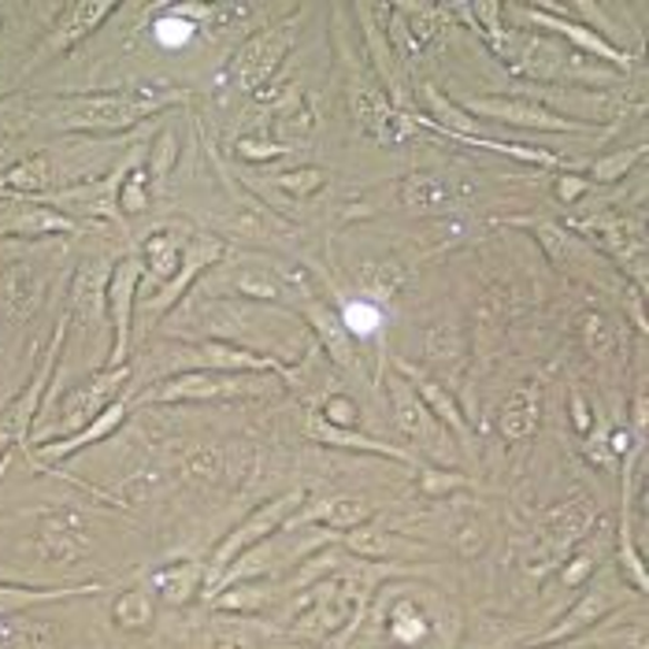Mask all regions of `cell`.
Listing matches in <instances>:
<instances>
[{
	"label": "cell",
	"mask_w": 649,
	"mask_h": 649,
	"mask_svg": "<svg viewBox=\"0 0 649 649\" xmlns=\"http://www.w3.org/2000/svg\"><path fill=\"white\" fill-rule=\"evenodd\" d=\"M38 553L49 565H74L86 553V523L74 512H52L38 527Z\"/></svg>",
	"instance_id": "cell-13"
},
{
	"label": "cell",
	"mask_w": 649,
	"mask_h": 649,
	"mask_svg": "<svg viewBox=\"0 0 649 649\" xmlns=\"http://www.w3.org/2000/svg\"><path fill=\"white\" fill-rule=\"evenodd\" d=\"M179 101L174 93L157 90H130V93H90V97H63L52 104L49 123L60 130H130L141 119L160 112L163 104Z\"/></svg>",
	"instance_id": "cell-1"
},
{
	"label": "cell",
	"mask_w": 649,
	"mask_h": 649,
	"mask_svg": "<svg viewBox=\"0 0 649 649\" xmlns=\"http://www.w3.org/2000/svg\"><path fill=\"white\" fill-rule=\"evenodd\" d=\"M612 609V598L605 590H590L571 605V612L565 616V623H557L538 646H557V642H571L576 635H582L587 627H593L598 620H605V612Z\"/></svg>",
	"instance_id": "cell-28"
},
{
	"label": "cell",
	"mask_w": 649,
	"mask_h": 649,
	"mask_svg": "<svg viewBox=\"0 0 649 649\" xmlns=\"http://www.w3.org/2000/svg\"><path fill=\"white\" fill-rule=\"evenodd\" d=\"M141 286V260L123 257L108 274V327H112V349H108L104 368H127L130 335H134V304Z\"/></svg>",
	"instance_id": "cell-4"
},
{
	"label": "cell",
	"mask_w": 649,
	"mask_h": 649,
	"mask_svg": "<svg viewBox=\"0 0 649 649\" xmlns=\"http://www.w3.org/2000/svg\"><path fill=\"white\" fill-rule=\"evenodd\" d=\"M74 219L49 208L46 201L23 204L12 201L0 208V234H23V238H46V234H71Z\"/></svg>",
	"instance_id": "cell-14"
},
{
	"label": "cell",
	"mask_w": 649,
	"mask_h": 649,
	"mask_svg": "<svg viewBox=\"0 0 649 649\" xmlns=\"http://www.w3.org/2000/svg\"><path fill=\"white\" fill-rule=\"evenodd\" d=\"M219 257H223V241L219 238H208V234L193 238L182 252V263H179V271H174V279L163 286L157 297H149L146 308H141V312H146V327H152L163 312H168V308L179 304L186 297V290H190V286L201 279V274L212 268Z\"/></svg>",
	"instance_id": "cell-8"
},
{
	"label": "cell",
	"mask_w": 649,
	"mask_h": 649,
	"mask_svg": "<svg viewBox=\"0 0 649 649\" xmlns=\"http://www.w3.org/2000/svg\"><path fill=\"white\" fill-rule=\"evenodd\" d=\"M538 423H542V390H538L535 382H523L520 390L509 393L498 427L509 442H527V438L538 431Z\"/></svg>",
	"instance_id": "cell-21"
},
{
	"label": "cell",
	"mask_w": 649,
	"mask_h": 649,
	"mask_svg": "<svg viewBox=\"0 0 649 649\" xmlns=\"http://www.w3.org/2000/svg\"><path fill=\"white\" fill-rule=\"evenodd\" d=\"M112 12H116V4H108V0H82V4H68L63 8V19L57 23V30H52L46 46L38 49V60L27 63V71H34L49 60L68 57V52L79 46L82 38H90Z\"/></svg>",
	"instance_id": "cell-10"
},
{
	"label": "cell",
	"mask_w": 649,
	"mask_h": 649,
	"mask_svg": "<svg viewBox=\"0 0 649 649\" xmlns=\"http://www.w3.org/2000/svg\"><path fill=\"white\" fill-rule=\"evenodd\" d=\"M393 16L405 19V34H409V46L420 52L427 41H435L438 38V30H442V8L438 4H393L390 8Z\"/></svg>",
	"instance_id": "cell-31"
},
{
	"label": "cell",
	"mask_w": 649,
	"mask_h": 649,
	"mask_svg": "<svg viewBox=\"0 0 649 649\" xmlns=\"http://www.w3.org/2000/svg\"><path fill=\"white\" fill-rule=\"evenodd\" d=\"M460 487H468V479L457 476V471H423L427 493H446V490H460Z\"/></svg>",
	"instance_id": "cell-50"
},
{
	"label": "cell",
	"mask_w": 649,
	"mask_h": 649,
	"mask_svg": "<svg viewBox=\"0 0 649 649\" xmlns=\"http://www.w3.org/2000/svg\"><path fill=\"white\" fill-rule=\"evenodd\" d=\"M587 571H590V557H576V565L565 568V582L568 587H576V582L587 579Z\"/></svg>",
	"instance_id": "cell-54"
},
{
	"label": "cell",
	"mask_w": 649,
	"mask_h": 649,
	"mask_svg": "<svg viewBox=\"0 0 649 649\" xmlns=\"http://www.w3.org/2000/svg\"><path fill=\"white\" fill-rule=\"evenodd\" d=\"M620 565L627 571V579L635 582V590L642 593L646 590V565H642V553L631 546V527H627V520L620 523Z\"/></svg>",
	"instance_id": "cell-46"
},
{
	"label": "cell",
	"mask_w": 649,
	"mask_h": 649,
	"mask_svg": "<svg viewBox=\"0 0 649 649\" xmlns=\"http://www.w3.org/2000/svg\"><path fill=\"white\" fill-rule=\"evenodd\" d=\"M290 49V38L282 30H268V34L249 38L246 46L234 52V60L227 63V79L234 82V90L260 93L263 86L274 79V71L282 68V57Z\"/></svg>",
	"instance_id": "cell-6"
},
{
	"label": "cell",
	"mask_w": 649,
	"mask_h": 649,
	"mask_svg": "<svg viewBox=\"0 0 649 649\" xmlns=\"http://www.w3.org/2000/svg\"><path fill=\"white\" fill-rule=\"evenodd\" d=\"M8 649H60L57 627L49 623H23L8 638Z\"/></svg>",
	"instance_id": "cell-43"
},
{
	"label": "cell",
	"mask_w": 649,
	"mask_h": 649,
	"mask_svg": "<svg viewBox=\"0 0 649 649\" xmlns=\"http://www.w3.org/2000/svg\"><path fill=\"white\" fill-rule=\"evenodd\" d=\"M342 542L349 553L365 557V560H390V557H405V553H420V546L405 542L393 531H382V527H371V523H360L353 531L342 535Z\"/></svg>",
	"instance_id": "cell-27"
},
{
	"label": "cell",
	"mask_w": 649,
	"mask_h": 649,
	"mask_svg": "<svg viewBox=\"0 0 649 649\" xmlns=\"http://www.w3.org/2000/svg\"><path fill=\"white\" fill-rule=\"evenodd\" d=\"M201 582H204V565H197V560H179V565L160 568L149 587L168 605H186L197 590H201Z\"/></svg>",
	"instance_id": "cell-29"
},
{
	"label": "cell",
	"mask_w": 649,
	"mask_h": 649,
	"mask_svg": "<svg viewBox=\"0 0 649 649\" xmlns=\"http://www.w3.org/2000/svg\"><path fill=\"white\" fill-rule=\"evenodd\" d=\"M571 423H576V431H579V435H587V431H590V423H593L590 405H587V398H582L579 390H571Z\"/></svg>",
	"instance_id": "cell-52"
},
{
	"label": "cell",
	"mask_w": 649,
	"mask_h": 649,
	"mask_svg": "<svg viewBox=\"0 0 649 649\" xmlns=\"http://www.w3.org/2000/svg\"><path fill=\"white\" fill-rule=\"evenodd\" d=\"M327 423H335V427H346V431H353V423H357V405L349 401V398H327V409L319 412Z\"/></svg>",
	"instance_id": "cell-48"
},
{
	"label": "cell",
	"mask_w": 649,
	"mask_h": 649,
	"mask_svg": "<svg viewBox=\"0 0 649 649\" xmlns=\"http://www.w3.org/2000/svg\"><path fill=\"white\" fill-rule=\"evenodd\" d=\"M46 301V274L30 263H12L0 271V312L12 323H27Z\"/></svg>",
	"instance_id": "cell-12"
},
{
	"label": "cell",
	"mask_w": 649,
	"mask_h": 649,
	"mask_svg": "<svg viewBox=\"0 0 649 649\" xmlns=\"http://www.w3.org/2000/svg\"><path fill=\"white\" fill-rule=\"evenodd\" d=\"M590 523H593V512L576 498V501H565V505H557V509L546 512L542 535H546V542L553 553H568V546H576L579 538L590 531Z\"/></svg>",
	"instance_id": "cell-25"
},
{
	"label": "cell",
	"mask_w": 649,
	"mask_h": 649,
	"mask_svg": "<svg viewBox=\"0 0 649 649\" xmlns=\"http://www.w3.org/2000/svg\"><path fill=\"white\" fill-rule=\"evenodd\" d=\"M523 227H531L535 234H538V241L546 246V252H549V260L557 263V268H565L568 263V234L560 230L557 223H546V219H523Z\"/></svg>",
	"instance_id": "cell-44"
},
{
	"label": "cell",
	"mask_w": 649,
	"mask_h": 649,
	"mask_svg": "<svg viewBox=\"0 0 649 649\" xmlns=\"http://www.w3.org/2000/svg\"><path fill=\"white\" fill-rule=\"evenodd\" d=\"M635 423H638V431L646 427V398H638V401H635Z\"/></svg>",
	"instance_id": "cell-55"
},
{
	"label": "cell",
	"mask_w": 649,
	"mask_h": 649,
	"mask_svg": "<svg viewBox=\"0 0 649 649\" xmlns=\"http://www.w3.org/2000/svg\"><path fill=\"white\" fill-rule=\"evenodd\" d=\"M234 290L249 301H282V282L263 268H241L234 279Z\"/></svg>",
	"instance_id": "cell-37"
},
{
	"label": "cell",
	"mask_w": 649,
	"mask_h": 649,
	"mask_svg": "<svg viewBox=\"0 0 649 649\" xmlns=\"http://www.w3.org/2000/svg\"><path fill=\"white\" fill-rule=\"evenodd\" d=\"M642 146H635V149H620V152H609V157H601V160H593L590 163V179L593 182H620L623 174H631V168L638 160H642Z\"/></svg>",
	"instance_id": "cell-39"
},
{
	"label": "cell",
	"mask_w": 649,
	"mask_h": 649,
	"mask_svg": "<svg viewBox=\"0 0 649 649\" xmlns=\"http://www.w3.org/2000/svg\"><path fill=\"white\" fill-rule=\"evenodd\" d=\"M108 274H112V268L108 263H86V268H79V274H74V286H71V301H74V316L86 319V323H97L101 327L108 319Z\"/></svg>",
	"instance_id": "cell-24"
},
{
	"label": "cell",
	"mask_w": 649,
	"mask_h": 649,
	"mask_svg": "<svg viewBox=\"0 0 649 649\" xmlns=\"http://www.w3.org/2000/svg\"><path fill=\"white\" fill-rule=\"evenodd\" d=\"M123 420H127V401H112L101 416H97V420L86 423L82 431L68 435L63 442H41L38 453L46 457V460H63V457H71V453H79V449H86V446H97L101 438L112 435Z\"/></svg>",
	"instance_id": "cell-22"
},
{
	"label": "cell",
	"mask_w": 649,
	"mask_h": 649,
	"mask_svg": "<svg viewBox=\"0 0 649 649\" xmlns=\"http://www.w3.org/2000/svg\"><path fill=\"white\" fill-rule=\"evenodd\" d=\"M116 204H119V212H127V216L146 212L149 208V174L146 171H127L123 182H119Z\"/></svg>",
	"instance_id": "cell-41"
},
{
	"label": "cell",
	"mask_w": 649,
	"mask_h": 649,
	"mask_svg": "<svg viewBox=\"0 0 649 649\" xmlns=\"http://www.w3.org/2000/svg\"><path fill=\"white\" fill-rule=\"evenodd\" d=\"M401 201L416 208V212H431V208H442L449 201V190L435 174L420 171V174H409V182L401 186Z\"/></svg>",
	"instance_id": "cell-36"
},
{
	"label": "cell",
	"mask_w": 649,
	"mask_h": 649,
	"mask_svg": "<svg viewBox=\"0 0 649 649\" xmlns=\"http://www.w3.org/2000/svg\"><path fill=\"white\" fill-rule=\"evenodd\" d=\"M279 127H282V134L286 138H297V141H304V138H312L316 134V127H319V119L316 112L308 104H301V97L293 101V108L279 119Z\"/></svg>",
	"instance_id": "cell-45"
},
{
	"label": "cell",
	"mask_w": 649,
	"mask_h": 649,
	"mask_svg": "<svg viewBox=\"0 0 649 649\" xmlns=\"http://www.w3.org/2000/svg\"><path fill=\"white\" fill-rule=\"evenodd\" d=\"M353 104H357V123L376 141H382V146H398V141L412 130L409 119L387 101L382 90H360Z\"/></svg>",
	"instance_id": "cell-16"
},
{
	"label": "cell",
	"mask_w": 649,
	"mask_h": 649,
	"mask_svg": "<svg viewBox=\"0 0 649 649\" xmlns=\"http://www.w3.org/2000/svg\"><path fill=\"white\" fill-rule=\"evenodd\" d=\"M457 546H460V553H465V557L479 553V549L487 546V531H482V523H465V527H460Z\"/></svg>",
	"instance_id": "cell-51"
},
{
	"label": "cell",
	"mask_w": 649,
	"mask_h": 649,
	"mask_svg": "<svg viewBox=\"0 0 649 649\" xmlns=\"http://www.w3.org/2000/svg\"><path fill=\"white\" fill-rule=\"evenodd\" d=\"M553 190H557V201L560 204H576L579 197L590 190V179H582V174H560Z\"/></svg>",
	"instance_id": "cell-49"
},
{
	"label": "cell",
	"mask_w": 649,
	"mask_h": 649,
	"mask_svg": "<svg viewBox=\"0 0 649 649\" xmlns=\"http://www.w3.org/2000/svg\"><path fill=\"white\" fill-rule=\"evenodd\" d=\"M49 186H52V163L46 152L19 160L16 168L0 174V197H12V201H23V197H38L41 201Z\"/></svg>",
	"instance_id": "cell-26"
},
{
	"label": "cell",
	"mask_w": 649,
	"mask_h": 649,
	"mask_svg": "<svg viewBox=\"0 0 649 649\" xmlns=\"http://www.w3.org/2000/svg\"><path fill=\"white\" fill-rule=\"evenodd\" d=\"M186 468H190L197 479H219V457L216 453H197V457H190V465Z\"/></svg>",
	"instance_id": "cell-53"
},
{
	"label": "cell",
	"mask_w": 649,
	"mask_h": 649,
	"mask_svg": "<svg viewBox=\"0 0 649 649\" xmlns=\"http://www.w3.org/2000/svg\"><path fill=\"white\" fill-rule=\"evenodd\" d=\"M387 393H390V405H393V423H398L401 435L409 438H431L435 435V416L427 412V405L416 398V390L409 387L405 376H390L387 379Z\"/></svg>",
	"instance_id": "cell-23"
},
{
	"label": "cell",
	"mask_w": 649,
	"mask_h": 649,
	"mask_svg": "<svg viewBox=\"0 0 649 649\" xmlns=\"http://www.w3.org/2000/svg\"><path fill=\"white\" fill-rule=\"evenodd\" d=\"M0 27H4V16H0Z\"/></svg>",
	"instance_id": "cell-57"
},
{
	"label": "cell",
	"mask_w": 649,
	"mask_h": 649,
	"mask_svg": "<svg viewBox=\"0 0 649 649\" xmlns=\"http://www.w3.org/2000/svg\"><path fill=\"white\" fill-rule=\"evenodd\" d=\"M263 382H271V376H230V371L193 368V371H182V376L163 379L160 387L149 393V401H157V405L223 401V398H241V393H260Z\"/></svg>",
	"instance_id": "cell-3"
},
{
	"label": "cell",
	"mask_w": 649,
	"mask_h": 649,
	"mask_svg": "<svg viewBox=\"0 0 649 649\" xmlns=\"http://www.w3.org/2000/svg\"><path fill=\"white\" fill-rule=\"evenodd\" d=\"M119 182L123 174H112L104 182H90V186H71V190H60L52 197H41L49 208L57 212H82V216H97V219H112L119 216V204H116V193H119Z\"/></svg>",
	"instance_id": "cell-15"
},
{
	"label": "cell",
	"mask_w": 649,
	"mask_h": 649,
	"mask_svg": "<svg viewBox=\"0 0 649 649\" xmlns=\"http://www.w3.org/2000/svg\"><path fill=\"white\" fill-rule=\"evenodd\" d=\"M79 593H93V587H79V590H23V587H0V612H16V609H27V605H46V601L79 598Z\"/></svg>",
	"instance_id": "cell-38"
},
{
	"label": "cell",
	"mask_w": 649,
	"mask_h": 649,
	"mask_svg": "<svg viewBox=\"0 0 649 649\" xmlns=\"http://www.w3.org/2000/svg\"><path fill=\"white\" fill-rule=\"evenodd\" d=\"M357 19H360V34H365V49L371 57V68H376L382 86L390 90L393 104H405L401 68H398V57H393L387 27H382V23H390V4H357Z\"/></svg>",
	"instance_id": "cell-11"
},
{
	"label": "cell",
	"mask_w": 649,
	"mask_h": 649,
	"mask_svg": "<svg viewBox=\"0 0 649 649\" xmlns=\"http://www.w3.org/2000/svg\"><path fill=\"white\" fill-rule=\"evenodd\" d=\"M112 616L123 631H149L152 627V593L141 590V587L119 593L116 605H112Z\"/></svg>",
	"instance_id": "cell-35"
},
{
	"label": "cell",
	"mask_w": 649,
	"mask_h": 649,
	"mask_svg": "<svg viewBox=\"0 0 649 649\" xmlns=\"http://www.w3.org/2000/svg\"><path fill=\"white\" fill-rule=\"evenodd\" d=\"M286 149H290V146H271V141H260V138H241L238 141V157L257 160V163L279 160V157H286Z\"/></svg>",
	"instance_id": "cell-47"
},
{
	"label": "cell",
	"mask_w": 649,
	"mask_h": 649,
	"mask_svg": "<svg viewBox=\"0 0 649 649\" xmlns=\"http://www.w3.org/2000/svg\"><path fill=\"white\" fill-rule=\"evenodd\" d=\"M371 501L365 493H331V498L308 501V509L301 512V520L293 523H327L335 531H353V527L371 520Z\"/></svg>",
	"instance_id": "cell-18"
},
{
	"label": "cell",
	"mask_w": 649,
	"mask_h": 649,
	"mask_svg": "<svg viewBox=\"0 0 649 649\" xmlns=\"http://www.w3.org/2000/svg\"><path fill=\"white\" fill-rule=\"evenodd\" d=\"M208 649H260L257 627L246 620H230V616H219V620L208 623L204 631Z\"/></svg>",
	"instance_id": "cell-33"
},
{
	"label": "cell",
	"mask_w": 649,
	"mask_h": 649,
	"mask_svg": "<svg viewBox=\"0 0 649 649\" xmlns=\"http://www.w3.org/2000/svg\"><path fill=\"white\" fill-rule=\"evenodd\" d=\"M304 435L312 438L319 446H335V449H353V453H368V457H390V460H401V465H412L409 453H401V449H393L387 442H376V438L368 435H357V431H346V427H335L327 423L323 416L312 412L304 420Z\"/></svg>",
	"instance_id": "cell-19"
},
{
	"label": "cell",
	"mask_w": 649,
	"mask_h": 649,
	"mask_svg": "<svg viewBox=\"0 0 649 649\" xmlns=\"http://www.w3.org/2000/svg\"><path fill=\"white\" fill-rule=\"evenodd\" d=\"M127 379H130V365L127 368H104V371H97L93 379H86L82 387H74L60 409L63 416H60L57 431H63V435L82 431V427L97 420L108 405L119 401V390H123Z\"/></svg>",
	"instance_id": "cell-7"
},
{
	"label": "cell",
	"mask_w": 649,
	"mask_h": 649,
	"mask_svg": "<svg viewBox=\"0 0 649 649\" xmlns=\"http://www.w3.org/2000/svg\"><path fill=\"white\" fill-rule=\"evenodd\" d=\"M182 263V252H179V238L168 234V230H157V234H149L146 241V263L141 268H149V279H157L168 286L174 279V271H179Z\"/></svg>",
	"instance_id": "cell-32"
},
{
	"label": "cell",
	"mask_w": 649,
	"mask_h": 649,
	"mask_svg": "<svg viewBox=\"0 0 649 649\" xmlns=\"http://www.w3.org/2000/svg\"><path fill=\"white\" fill-rule=\"evenodd\" d=\"M304 323L312 327L319 349H323L327 357L335 360L338 368H353L357 365V346H353V335H349V327L338 319V312H331L327 304H316L308 301L304 304Z\"/></svg>",
	"instance_id": "cell-17"
},
{
	"label": "cell",
	"mask_w": 649,
	"mask_h": 649,
	"mask_svg": "<svg viewBox=\"0 0 649 649\" xmlns=\"http://www.w3.org/2000/svg\"><path fill=\"white\" fill-rule=\"evenodd\" d=\"M527 16H531L538 27H546L549 34L571 41V46H576V52H582V57L598 60V63H605V68H612V71H620V74L631 71V57H627L620 46H612V41L605 38L601 30L582 27V23H576V19H565V16L546 12L542 4H527Z\"/></svg>",
	"instance_id": "cell-9"
},
{
	"label": "cell",
	"mask_w": 649,
	"mask_h": 649,
	"mask_svg": "<svg viewBox=\"0 0 649 649\" xmlns=\"http://www.w3.org/2000/svg\"><path fill=\"white\" fill-rule=\"evenodd\" d=\"M398 371H401L405 379H409V387L416 390V398L427 405V412H431L435 420H442L457 438H468L471 435V427L465 420V412H460V405L453 401V393L442 390L435 379H427L423 371H416L412 365H405V360H398Z\"/></svg>",
	"instance_id": "cell-20"
},
{
	"label": "cell",
	"mask_w": 649,
	"mask_h": 649,
	"mask_svg": "<svg viewBox=\"0 0 649 649\" xmlns=\"http://www.w3.org/2000/svg\"><path fill=\"white\" fill-rule=\"evenodd\" d=\"M304 498L297 490L290 493H279V498H271V501H263L260 509H252L246 520H241L234 531H230L223 542L216 546V553L212 560H208V568H204V582H208V593H212V587L219 579H223V571L234 565V560L241 553H249V549H257L260 542H268V535L274 531H282L286 520H290V512L301 505Z\"/></svg>",
	"instance_id": "cell-2"
},
{
	"label": "cell",
	"mask_w": 649,
	"mask_h": 649,
	"mask_svg": "<svg viewBox=\"0 0 649 649\" xmlns=\"http://www.w3.org/2000/svg\"><path fill=\"white\" fill-rule=\"evenodd\" d=\"M174 160H179V141H174L171 130H160V138L152 141V152H149V182L157 186L168 182Z\"/></svg>",
	"instance_id": "cell-42"
},
{
	"label": "cell",
	"mask_w": 649,
	"mask_h": 649,
	"mask_svg": "<svg viewBox=\"0 0 649 649\" xmlns=\"http://www.w3.org/2000/svg\"><path fill=\"white\" fill-rule=\"evenodd\" d=\"M538 649H568V642H565V646H560V642H557V646H538Z\"/></svg>",
	"instance_id": "cell-56"
},
{
	"label": "cell",
	"mask_w": 649,
	"mask_h": 649,
	"mask_svg": "<svg viewBox=\"0 0 649 649\" xmlns=\"http://www.w3.org/2000/svg\"><path fill=\"white\" fill-rule=\"evenodd\" d=\"M274 186H279L282 193L297 197V201H304V197L319 193L327 186V171L323 168H297V171H282L274 174Z\"/></svg>",
	"instance_id": "cell-40"
},
{
	"label": "cell",
	"mask_w": 649,
	"mask_h": 649,
	"mask_svg": "<svg viewBox=\"0 0 649 649\" xmlns=\"http://www.w3.org/2000/svg\"><path fill=\"white\" fill-rule=\"evenodd\" d=\"M423 101H427V108H431V127L435 130H442V134H449V138H476L479 123L453 101V97H442L431 82H427L423 86Z\"/></svg>",
	"instance_id": "cell-30"
},
{
	"label": "cell",
	"mask_w": 649,
	"mask_h": 649,
	"mask_svg": "<svg viewBox=\"0 0 649 649\" xmlns=\"http://www.w3.org/2000/svg\"><path fill=\"white\" fill-rule=\"evenodd\" d=\"M465 112L476 119H498V123H509V127H523V130H542V134H576V130H587L576 119L553 112L546 104H535L527 97H465L457 101Z\"/></svg>",
	"instance_id": "cell-5"
},
{
	"label": "cell",
	"mask_w": 649,
	"mask_h": 649,
	"mask_svg": "<svg viewBox=\"0 0 649 649\" xmlns=\"http://www.w3.org/2000/svg\"><path fill=\"white\" fill-rule=\"evenodd\" d=\"M616 338L620 335H616V323L609 316H601V312L579 316V342L593 360H609L612 349H616Z\"/></svg>",
	"instance_id": "cell-34"
}]
</instances>
